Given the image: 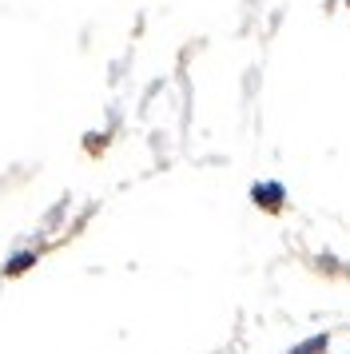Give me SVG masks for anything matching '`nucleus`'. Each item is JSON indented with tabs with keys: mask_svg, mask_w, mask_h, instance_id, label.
<instances>
[{
	"mask_svg": "<svg viewBox=\"0 0 350 354\" xmlns=\"http://www.w3.org/2000/svg\"><path fill=\"white\" fill-rule=\"evenodd\" d=\"M322 346H326V338L318 335V338H311V342H299V346H295V351H291V354H318V351H322Z\"/></svg>",
	"mask_w": 350,
	"mask_h": 354,
	"instance_id": "nucleus-1",
	"label": "nucleus"
}]
</instances>
